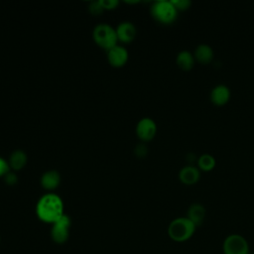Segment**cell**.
<instances>
[{
    "mask_svg": "<svg viewBox=\"0 0 254 254\" xmlns=\"http://www.w3.org/2000/svg\"><path fill=\"white\" fill-rule=\"evenodd\" d=\"M36 213L39 219L46 223L56 222L64 214L61 196L53 192L42 195L36 204Z\"/></svg>",
    "mask_w": 254,
    "mask_h": 254,
    "instance_id": "6da1fadb",
    "label": "cell"
},
{
    "mask_svg": "<svg viewBox=\"0 0 254 254\" xmlns=\"http://www.w3.org/2000/svg\"><path fill=\"white\" fill-rule=\"evenodd\" d=\"M196 226L187 216L173 219L168 226V235L175 242H186L192 237Z\"/></svg>",
    "mask_w": 254,
    "mask_h": 254,
    "instance_id": "7a4b0ae2",
    "label": "cell"
},
{
    "mask_svg": "<svg viewBox=\"0 0 254 254\" xmlns=\"http://www.w3.org/2000/svg\"><path fill=\"white\" fill-rule=\"evenodd\" d=\"M150 12L152 17L157 22L164 25L173 24L177 20L178 13H179V11L174 6L171 0L155 1L150 8Z\"/></svg>",
    "mask_w": 254,
    "mask_h": 254,
    "instance_id": "3957f363",
    "label": "cell"
},
{
    "mask_svg": "<svg viewBox=\"0 0 254 254\" xmlns=\"http://www.w3.org/2000/svg\"><path fill=\"white\" fill-rule=\"evenodd\" d=\"M92 36L95 43L102 49L108 51L116 46L118 38L116 29L106 23H100L96 25L92 31Z\"/></svg>",
    "mask_w": 254,
    "mask_h": 254,
    "instance_id": "277c9868",
    "label": "cell"
},
{
    "mask_svg": "<svg viewBox=\"0 0 254 254\" xmlns=\"http://www.w3.org/2000/svg\"><path fill=\"white\" fill-rule=\"evenodd\" d=\"M222 252L223 254H250L249 243L244 236L232 233L223 240Z\"/></svg>",
    "mask_w": 254,
    "mask_h": 254,
    "instance_id": "5b68a950",
    "label": "cell"
},
{
    "mask_svg": "<svg viewBox=\"0 0 254 254\" xmlns=\"http://www.w3.org/2000/svg\"><path fill=\"white\" fill-rule=\"evenodd\" d=\"M69 228H70V218L64 214L60 219L53 223L51 229V236L52 239L58 243L63 244L68 239L69 235Z\"/></svg>",
    "mask_w": 254,
    "mask_h": 254,
    "instance_id": "8992f818",
    "label": "cell"
},
{
    "mask_svg": "<svg viewBox=\"0 0 254 254\" xmlns=\"http://www.w3.org/2000/svg\"><path fill=\"white\" fill-rule=\"evenodd\" d=\"M157 133V124L150 117H143L136 125V134L143 141H149Z\"/></svg>",
    "mask_w": 254,
    "mask_h": 254,
    "instance_id": "52a82bcc",
    "label": "cell"
},
{
    "mask_svg": "<svg viewBox=\"0 0 254 254\" xmlns=\"http://www.w3.org/2000/svg\"><path fill=\"white\" fill-rule=\"evenodd\" d=\"M231 97L230 88L223 83L216 84L212 87L209 93V98L212 104L216 106H223L225 105Z\"/></svg>",
    "mask_w": 254,
    "mask_h": 254,
    "instance_id": "ba28073f",
    "label": "cell"
},
{
    "mask_svg": "<svg viewBox=\"0 0 254 254\" xmlns=\"http://www.w3.org/2000/svg\"><path fill=\"white\" fill-rule=\"evenodd\" d=\"M179 179L184 185H194L200 179V170L196 167V165L188 164L181 168L179 172Z\"/></svg>",
    "mask_w": 254,
    "mask_h": 254,
    "instance_id": "9c48e42d",
    "label": "cell"
},
{
    "mask_svg": "<svg viewBox=\"0 0 254 254\" xmlns=\"http://www.w3.org/2000/svg\"><path fill=\"white\" fill-rule=\"evenodd\" d=\"M107 60L112 66H122L128 60V52L124 47L116 45L107 51Z\"/></svg>",
    "mask_w": 254,
    "mask_h": 254,
    "instance_id": "30bf717a",
    "label": "cell"
},
{
    "mask_svg": "<svg viewBox=\"0 0 254 254\" xmlns=\"http://www.w3.org/2000/svg\"><path fill=\"white\" fill-rule=\"evenodd\" d=\"M206 216L205 207L199 202L191 203L187 210V217L197 227L200 226Z\"/></svg>",
    "mask_w": 254,
    "mask_h": 254,
    "instance_id": "8fae6325",
    "label": "cell"
},
{
    "mask_svg": "<svg viewBox=\"0 0 254 254\" xmlns=\"http://www.w3.org/2000/svg\"><path fill=\"white\" fill-rule=\"evenodd\" d=\"M116 34L118 40L123 43H129L133 41L136 36V27L129 21L121 22L116 28Z\"/></svg>",
    "mask_w": 254,
    "mask_h": 254,
    "instance_id": "7c38bea8",
    "label": "cell"
},
{
    "mask_svg": "<svg viewBox=\"0 0 254 254\" xmlns=\"http://www.w3.org/2000/svg\"><path fill=\"white\" fill-rule=\"evenodd\" d=\"M193 56L195 62H198L202 64H208L212 62L214 58V52L211 46L208 44H199L195 47Z\"/></svg>",
    "mask_w": 254,
    "mask_h": 254,
    "instance_id": "4fadbf2b",
    "label": "cell"
},
{
    "mask_svg": "<svg viewBox=\"0 0 254 254\" xmlns=\"http://www.w3.org/2000/svg\"><path fill=\"white\" fill-rule=\"evenodd\" d=\"M176 64L177 65L184 71L190 70L195 64V59L193 53L188 50H182L178 53L176 57Z\"/></svg>",
    "mask_w": 254,
    "mask_h": 254,
    "instance_id": "5bb4252c",
    "label": "cell"
},
{
    "mask_svg": "<svg viewBox=\"0 0 254 254\" xmlns=\"http://www.w3.org/2000/svg\"><path fill=\"white\" fill-rule=\"evenodd\" d=\"M61 183V175L58 171L50 170L45 172L41 177V185L46 190H54Z\"/></svg>",
    "mask_w": 254,
    "mask_h": 254,
    "instance_id": "9a60e30c",
    "label": "cell"
},
{
    "mask_svg": "<svg viewBox=\"0 0 254 254\" xmlns=\"http://www.w3.org/2000/svg\"><path fill=\"white\" fill-rule=\"evenodd\" d=\"M27 163V155L22 150H15L9 158V166L13 170H21Z\"/></svg>",
    "mask_w": 254,
    "mask_h": 254,
    "instance_id": "2e32d148",
    "label": "cell"
},
{
    "mask_svg": "<svg viewBox=\"0 0 254 254\" xmlns=\"http://www.w3.org/2000/svg\"><path fill=\"white\" fill-rule=\"evenodd\" d=\"M216 160L210 154H201L196 160V167L203 172H210L215 168Z\"/></svg>",
    "mask_w": 254,
    "mask_h": 254,
    "instance_id": "e0dca14e",
    "label": "cell"
},
{
    "mask_svg": "<svg viewBox=\"0 0 254 254\" xmlns=\"http://www.w3.org/2000/svg\"><path fill=\"white\" fill-rule=\"evenodd\" d=\"M171 1L178 11L188 10L191 6V1L190 0H171Z\"/></svg>",
    "mask_w": 254,
    "mask_h": 254,
    "instance_id": "ac0fdd59",
    "label": "cell"
},
{
    "mask_svg": "<svg viewBox=\"0 0 254 254\" xmlns=\"http://www.w3.org/2000/svg\"><path fill=\"white\" fill-rule=\"evenodd\" d=\"M88 9H89V12L93 15H98V14H101L102 11L104 10L101 3H100V0H97V1H92L90 2L89 6H88Z\"/></svg>",
    "mask_w": 254,
    "mask_h": 254,
    "instance_id": "d6986e66",
    "label": "cell"
},
{
    "mask_svg": "<svg viewBox=\"0 0 254 254\" xmlns=\"http://www.w3.org/2000/svg\"><path fill=\"white\" fill-rule=\"evenodd\" d=\"M134 151H135V154H136L138 157L143 158V157H145V156L147 155V153H148V147H147L145 144L141 143V144H138V145L135 147Z\"/></svg>",
    "mask_w": 254,
    "mask_h": 254,
    "instance_id": "ffe728a7",
    "label": "cell"
},
{
    "mask_svg": "<svg viewBox=\"0 0 254 254\" xmlns=\"http://www.w3.org/2000/svg\"><path fill=\"white\" fill-rule=\"evenodd\" d=\"M4 181L6 182L7 185L9 186H13L15 185L17 182H18V177L15 173H12V172H8L5 176H4Z\"/></svg>",
    "mask_w": 254,
    "mask_h": 254,
    "instance_id": "44dd1931",
    "label": "cell"
},
{
    "mask_svg": "<svg viewBox=\"0 0 254 254\" xmlns=\"http://www.w3.org/2000/svg\"><path fill=\"white\" fill-rule=\"evenodd\" d=\"M103 9H114L119 4L118 0H100Z\"/></svg>",
    "mask_w": 254,
    "mask_h": 254,
    "instance_id": "7402d4cb",
    "label": "cell"
},
{
    "mask_svg": "<svg viewBox=\"0 0 254 254\" xmlns=\"http://www.w3.org/2000/svg\"><path fill=\"white\" fill-rule=\"evenodd\" d=\"M9 163L0 157V177H4L9 172Z\"/></svg>",
    "mask_w": 254,
    "mask_h": 254,
    "instance_id": "603a6c76",
    "label": "cell"
},
{
    "mask_svg": "<svg viewBox=\"0 0 254 254\" xmlns=\"http://www.w3.org/2000/svg\"><path fill=\"white\" fill-rule=\"evenodd\" d=\"M252 254H254V253H252Z\"/></svg>",
    "mask_w": 254,
    "mask_h": 254,
    "instance_id": "cb8c5ba5",
    "label": "cell"
}]
</instances>
